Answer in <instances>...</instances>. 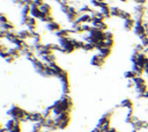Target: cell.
I'll list each match as a JSON object with an SVG mask.
<instances>
[{"instance_id":"obj_1","label":"cell","mask_w":148,"mask_h":132,"mask_svg":"<svg viewBox=\"0 0 148 132\" xmlns=\"http://www.w3.org/2000/svg\"><path fill=\"white\" fill-rule=\"evenodd\" d=\"M7 115L10 118H14V119L20 120V122H24L27 118V110L22 109L18 105H12L7 111Z\"/></svg>"},{"instance_id":"obj_2","label":"cell","mask_w":148,"mask_h":132,"mask_svg":"<svg viewBox=\"0 0 148 132\" xmlns=\"http://www.w3.org/2000/svg\"><path fill=\"white\" fill-rule=\"evenodd\" d=\"M59 130H65L71 123V112H62L61 115L53 117Z\"/></svg>"},{"instance_id":"obj_3","label":"cell","mask_w":148,"mask_h":132,"mask_svg":"<svg viewBox=\"0 0 148 132\" xmlns=\"http://www.w3.org/2000/svg\"><path fill=\"white\" fill-rule=\"evenodd\" d=\"M104 61H105V58H103L99 53H95V54L91 57V60H90L91 65H92V66H96V67L103 66V65H104Z\"/></svg>"},{"instance_id":"obj_4","label":"cell","mask_w":148,"mask_h":132,"mask_svg":"<svg viewBox=\"0 0 148 132\" xmlns=\"http://www.w3.org/2000/svg\"><path fill=\"white\" fill-rule=\"evenodd\" d=\"M134 13L135 16H145L147 13V7L146 5H141V3H136L134 7Z\"/></svg>"},{"instance_id":"obj_5","label":"cell","mask_w":148,"mask_h":132,"mask_svg":"<svg viewBox=\"0 0 148 132\" xmlns=\"http://www.w3.org/2000/svg\"><path fill=\"white\" fill-rule=\"evenodd\" d=\"M17 36H18L20 39L25 41V39H28V38H32V37H34V34H32V31L29 30V29H23V30H20V31L17 32Z\"/></svg>"},{"instance_id":"obj_6","label":"cell","mask_w":148,"mask_h":132,"mask_svg":"<svg viewBox=\"0 0 148 132\" xmlns=\"http://www.w3.org/2000/svg\"><path fill=\"white\" fill-rule=\"evenodd\" d=\"M134 32L136 36L141 37L143 35H146V29H145V25L143 23H139V22H135V27H134Z\"/></svg>"},{"instance_id":"obj_7","label":"cell","mask_w":148,"mask_h":132,"mask_svg":"<svg viewBox=\"0 0 148 132\" xmlns=\"http://www.w3.org/2000/svg\"><path fill=\"white\" fill-rule=\"evenodd\" d=\"M27 27H28V29L29 30H31L32 32L36 30V28H37V19H35L34 16H29V19H28V21H27V24H25Z\"/></svg>"},{"instance_id":"obj_8","label":"cell","mask_w":148,"mask_h":132,"mask_svg":"<svg viewBox=\"0 0 148 132\" xmlns=\"http://www.w3.org/2000/svg\"><path fill=\"white\" fill-rule=\"evenodd\" d=\"M46 29L56 34L57 31H59V30H60V29H62V28H61V25H60L58 22L52 21V22H50V23H46Z\"/></svg>"},{"instance_id":"obj_9","label":"cell","mask_w":148,"mask_h":132,"mask_svg":"<svg viewBox=\"0 0 148 132\" xmlns=\"http://www.w3.org/2000/svg\"><path fill=\"white\" fill-rule=\"evenodd\" d=\"M71 34H72V30H69V29H60L59 31L56 32V36L59 39H61V38H69Z\"/></svg>"},{"instance_id":"obj_10","label":"cell","mask_w":148,"mask_h":132,"mask_svg":"<svg viewBox=\"0 0 148 132\" xmlns=\"http://www.w3.org/2000/svg\"><path fill=\"white\" fill-rule=\"evenodd\" d=\"M42 14H43V13H42L39 6H37V5H32V6H31V13H30L31 16H34L35 19H40Z\"/></svg>"},{"instance_id":"obj_11","label":"cell","mask_w":148,"mask_h":132,"mask_svg":"<svg viewBox=\"0 0 148 132\" xmlns=\"http://www.w3.org/2000/svg\"><path fill=\"white\" fill-rule=\"evenodd\" d=\"M42 60L45 63V64H51V63H56L57 58H56V54L54 52H51L49 54H45L44 57H42Z\"/></svg>"},{"instance_id":"obj_12","label":"cell","mask_w":148,"mask_h":132,"mask_svg":"<svg viewBox=\"0 0 148 132\" xmlns=\"http://www.w3.org/2000/svg\"><path fill=\"white\" fill-rule=\"evenodd\" d=\"M134 27H135V20L134 19H128V20L124 21V28L127 31H131L132 29H134Z\"/></svg>"},{"instance_id":"obj_13","label":"cell","mask_w":148,"mask_h":132,"mask_svg":"<svg viewBox=\"0 0 148 132\" xmlns=\"http://www.w3.org/2000/svg\"><path fill=\"white\" fill-rule=\"evenodd\" d=\"M8 53H9L10 56L15 57L16 59H17V58H20V57H21V54H22V52H21L16 46H14V47H9V49H8Z\"/></svg>"},{"instance_id":"obj_14","label":"cell","mask_w":148,"mask_h":132,"mask_svg":"<svg viewBox=\"0 0 148 132\" xmlns=\"http://www.w3.org/2000/svg\"><path fill=\"white\" fill-rule=\"evenodd\" d=\"M40 10H42V13H44V14H47V15H52L51 14V12H52V7L47 3V2H44L40 7Z\"/></svg>"},{"instance_id":"obj_15","label":"cell","mask_w":148,"mask_h":132,"mask_svg":"<svg viewBox=\"0 0 148 132\" xmlns=\"http://www.w3.org/2000/svg\"><path fill=\"white\" fill-rule=\"evenodd\" d=\"M120 107L124 108V109H133V102L130 98H125V100L121 101Z\"/></svg>"},{"instance_id":"obj_16","label":"cell","mask_w":148,"mask_h":132,"mask_svg":"<svg viewBox=\"0 0 148 132\" xmlns=\"http://www.w3.org/2000/svg\"><path fill=\"white\" fill-rule=\"evenodd\" d=\"M0 27L2 30H6V31H14V24L10 23V22H7V23H0Z\"/></svg>"},{"instance_id":"obj_17","label":"cell","mask_w":148,"mask_h":132,"mask_svg":"<svg viewBox=\"0 0 148 132\" xmlns=\"http://www.w3.org/2000/svg\"><path fill=\"white\" fill-rule=\"evenodd\" d=\"M123 13V9H120L119 7H111V16L113 17H120Z\"/></svg>"},{"instance_id":"obj_18","label":"cell","mask_w":148,"mask_h":132,"mask_svg":"<svg viewBox=\"0 0 148 132\" xmlns=\"http://www.w3.org/2000/svg\"><path fill=\"white\" fill-rule=\"evenodd\" d=\"M111 47H103V49H101L99 51H98V53L103 57V58H108L110 54H111Z\"/></svg>"},{"instance_id":"obj_19","label":"cell","mask_w":148,"mask_h":132,"mask_svg":"<svg viewBox=\"0 0 148 132\" xmlns=\"http://www.w3.org/2000/svg\"><path fill=\"white\" fill-rule=\"evenodd\" d=\"M125 78L126 79H128V80H134L136 76H138V74H136V72L134 71V69H131V71H127V72H125Z\"/></svg>"},{"instance_id":"obj_20","label":"cell","mask_w":148,"mask_h":132,"mask_svg":"<svg viewBox=\"0 0 148 132\" xmlns=\"http://www.w3.org/2000/svg\"><path fill=\"white\" fill-rule=\"evenodd\" d=\"M133 69L136 72L138 76H141V75H142V73H145V68H143L142 66L138 65V64H133Z\"/></svg>"},{"instance_id":"obj_21","label":"cell","mask_w":148,"mask_h":132,"mask_svg":"<svg viewBox=\"0 0 148 132\" xmlns=\"http://www.w3.org/2000/svg\"><path fill=\"white\" fill-rule=\"evenodd\" d=\"M30 13H31V6H28V5L22 6V8H21L22 15H30Z\"/></svg>"},{"instance_id":"obj_22","label":"cell","mask_w":148,"mask_h":132,"mask_svg":"<svg viewBox=\"0 0 148 132\" xmlns=\"http://www.w3.org/2000/svg\"><path fill=\"white\" fill-rule=\"evenodd\" d=\"M96 47H95V45L94 44H91V43H88V42H86L84 43V45H83V49L82 50H84V51H92V50H95Z\"/></svg>"},{"instance_id":"obj_23","label":"cell","mask_w":148,"mask_h":132,"mask_svg":"<svg viewBox=\"0 0 148 132\" xmlns=\"http://www.w3.org/2000/svg\"><path fill=\"white\" fill-rule=\"evenodd\" d=\"M73 43H74L75 49H83L84 42H82V41H77V39H74V38H73Z\"/></svg>"},{"instance_id":"obj_24","label":"cell","mask_w":148,"mask_h":132,"mask_svg":"<svg viewBox=\"0 0 148 132\" xmlns=\"http://www.w3.org/2000/svg\"><path fill=\"white\" fill-rule=\"evenodd\" d=\"M140 39H141V44H142L146 49H148V35L146 34V35L141 36V37H140Z\"/></svg>"},{"instance_id":"obj_25","label":"cell","mask_w":148,"mask_h":132,"mask_svg":"<svg viewBox=\"0 0 148 132\" xmlns=\"http://www.w3.org/2000/svg\"><path fill=\"white\" fill-rule=\"evenodd\" d=\"M145 49H146V47H145V46H143V45L140 43V44H136V45H135V47H134V52L142 53V52L145 51Z\"/></svg>"},{"instance_id":"obj_26","label":"cell","mask_w":148,"mask_h":132,"mask_svg":"<svg viewBox=\"0 0 148 132\" xmlns=\"http://www.w3.org/2000/svg\"><path fill=\"white\" fill-rule=\"evenodd\" d=\"M134 82H135V86H140V85H145L146 83V81H145V79L142 76H136L134 79Z\"/></svg>"},{"instance_id":"obj_27","label":"cell","mask_w":148,"mask_h":132,"mask_svg":"<svg viewBox=\"0 0 148 132\" xmlns=\"http://www.w3.org/2000/svg\"><path fill=\"white\" fill-rule=\"evenodd\" d=\"M94 27H96V28H98L99 30H103V31H106V29H108V24H105L104 22L97 23V24H96V25H94Z\"/></svg>"},{"instance_id":"obj_28","label":"cell","mask_w":148,"mask_h":132,"mask_svg":"<svg viewBox=\"0 0 148 132\" xmlns=\"http://www.w3.org/2000/svg\"><path fill=\"white\" fill-rule=\"evenodd\" d=\"M138 52H133V54L131 56V58H130V60H131V63L132 64H136L138 63Z\"/></svg>"},{"instance_id":"obj_29","label":"cell","mask_w":148,"mask_h":132,"mask_svg":"<svg viewBox=\"0 0 148 132\" xmlns=\"http://www.w3.org/2000/svg\"><path fill=\"white\" fill-rule=\"evenodd\" d=\"M7 22H9L7 15L3 14V13H1V14H0V23H7Z\"/></svg>"},{"instance_id":"obj_30","label":"cell","mask_w":148,"mask_h":132,"mask_svg":"<svg viewBox=\"0 0 148 132\" xmlns=\"http://www.w3.org/2000/svg\"><path fill=\"white\" fill-rule=\"evenodd\" d=\"M15 59H16L15 57H13V56H10V54H9V56H8V57H7V58H6L5 60H6L7 63H9V64H12V63H14V61H15Z\"/></svg>"},{"instance_id":"obj_31","label":"cell","mask_w":148,"mask_h":132,"mask_svg":"<svg viewBox=\"0 0 148 132\" xmlns=\"http://www.w3.org/2000/svg\"><path fill=\"white\" fill-rule=\"evenodd\" d=\"M127 87H128V88H133V87H135V82H134V80H128V82H127Z\"/></svg>"},{"instance_id":"obj_32","label":"cell","mask_w":148,"mask_h":132,"mask_svg":"<svg viewBox=\"0 0 148 132\" xmlns=\"http://www.w3.org/2000/svg\"><path fill=\"white\" fill-rule=\"evenodd\" d=\"M111 39H113V34L106 31V41H111Z\"/></svg>"},{"instance_id":"obj_33","label":"cell","mask_w":148,"mask_h":132,"mask_svg":"<svg viewBox=\"0 0 148 132\" xmlns=\"http://www.w3.org/2000/svg\"><path fill=\"white\" fill-rule=\"evenodd\" d=\"M28 5V6H32L34 5V0H23V6Z\"/></svg>"},{"instance_id":"obj_34","label":"cell","mask_w":148,"mask_h":132,"mask_svg":"<svg viewBox=\"0 0 148 132\" xmlns=\"http://www.w3.org/2000/svg\"><path fill=\"white\" fill-rule=\"evenodd\" d=\"M113 43H114V42H113V39H111V41H106V46L112 49V46H113Z\"/></svg>"},{"instance_id":"obj_35","label":"cell","mask_w":148,"mask_h":132,"mask_svg":"<svg viewBox=\"0 0 148 132\" xmlns=\"http://www.w3.org/2000/svg\"><path fill=\"white\" fill-rule=\"evenodd\" d=\"M133 1H135L136 3H139V2H140V0H133Z\"/></svg>"},{"instance_id":"obj_36","label":"cell","mask_w":148,"mask_h":132,"mask_svg":"<svg viewBox=\"0 0 148 132\" xmlns=\"http://www.w3.org/2000/svg\"><path fill=\"white\" fill-rule=\"evenodd\" d=\"M120 1H121V2H126L127 0H120Z\"/></svg>"}]
</instances>
